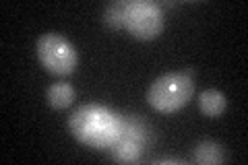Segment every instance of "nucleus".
I'll return each mask as SVG.
<instances>
[{
    "instance_id": "f257e3e1",
    "label": "nucleus",
    "mask_w": 248,
    "mask_h": 165,
    "mask_svg": "<svg viewBox=\"0 0 248 165\" xmlns=\"http://www.w3.org/2000/svg\"><path fill=\"white\" fill-rule=\"evenodd\" d=\"M68 126L75 138L93 149L112 147L118 138V116L97 104H87L75 109Z\"/></svg>"
},
{
    "instance_id": "f03ea898",
    "label": "nucleus",
    "mask_w": 248,
    "mask_h": 165,
    "mask_svg": "<svg viewBox=\"0 0 248 165\" xmlns=\"http://www.w3.org/2000/svg\"><path fill=\"white\" fill-rule=\"evenodd\" d=\"M192 73H168L164 76H159L147 93L149 104L157 109V112H176L180 109L186 101L192 95Z\"/></svg>"
},
{
    "instance_id": "7ed1b4c3",
    "label": "nucleus",
    "mask_w": 248,
    "mask_h": 165,
    "mask_svg": "<svg viewBox=\"0 0 248 165\" xmlns=\"http://www.w3.org/2000/svg\"><path fill=\"white\" fill-rule=\"evenodd\" d=\"M37 58L54 75H71L77 68V50L58 33H46L37 39Z\"/></svg>"
},
{
    "instance_id": "20e7f679",
    "label": "nucleus",
    "mask_w": 248,
    "mask_h": 165,
    "mask_svg": "<svg viewBox=\"0 0 248 165\" xmlns=\"http://www.w3.org/2000/svg\"><path fill=\"white\" fill-rule=\"evenodd\" d=\"M164 27V17L157 4L137 0L128 2L126 6V29L139 39H151L161 33Z\"/></svg>"
},
{
    "instance_id": "39448f33",
    "label": "nucleus",
    "mask_w": 248,
    "mask_h": 165,
    "mask_svg": "<svg viewBox=\"0 0 248 165\" xmlns=\"http://www.w3.org/2000/svg\"><path fill=\"white\" fill-rule=\"evenodd\" d=\"M199 105H201V112L205 116L217 118L219 114H223V109H226V95L217 89H207V91L201 93Z\"/></svg>"
},
{
    "instance_id": "423d86ee",
    "label": "nucleus",
    "mask_w": 248,
    "mask_h": 165,
    "mask_svg": "<svg viewBox=\"0 0 248 165\" xmlns=\"http://www.w3.org/2000/svg\"><path fill=\"white\" fill-rule=\"evenodd\" d=\"M73 99H75V89L68 83H54L48 89V104L56 109L71 105Z\"/></svg>"
},
{
    "instance_id": "0eeeda50",
    "label": "nucleus",
    "mask_w": 248,
    "mask_h": 165,
    "mask_svg": "<svg viewBox=\"0 0 248 165\" xmlns=\"http://www.w3.org/2000/svg\"><path fill=\"white\" fill-rule=\"evenodd\" d=\"M141 147L135 140H116L110 147L112 149V159L114 161H137L141 155Z\"/></svg>"
},
{
    "instance_id": "6e6552de",
    "label": "nucleus",
    "mask_w": 248,
    "mask_h": 165,
    "mask_svg": "<svg viewBox=\"0 0 248 165\" xmlns=\"http://www.w3.org/2000/svg\"><path fill=\"white\" fill-rule=\"evenodd\" d=\"M195 159L199 163H219L223 159V149L221 145L213 143V140H203V143L197 145V151H195Z\"/></svg>"
},
{
    "instance_id": "1a4fd4ad",
    "label": "nucleus",
    "mask_w": 248,
    "mask_h": 165,
    "mask_svg": "<svg viewBox=\"0 0 248 165\" xmlns=\"http://www.w3.org/2000/svg\"><path fill=\"white\" fill-rule=\"evenodd\" d=\"M126 6L128 2H114L106 9V15H104V21L108 27L112 29H122L126 27Z\"/></svg>"
}]
</instances>
